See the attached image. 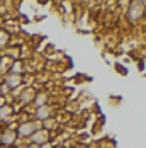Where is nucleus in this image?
I'll use <instances>...</instances> for the list:
<instances>
[{
  "instance_id": "obj_1",
  "label": "nucleus",
  "mask_w": 146,
  "mask_h": 148,
  "mask_svg": "<svg viewBox=\"0 0 146 148\" xmlns=\"http://www.w3.org/2000/svg\"><path fill=\"white\" fill-rule=\"evenodd\" d=\"M39 128H43L41 126V123L39 121H36V119H24V121H19V124H17V136H19V140H29L32 134L36 133Z\"/></svg>"
},
{
  "instance_id": "obj_2",
  "label": "nucleus",
  "mask_w": 146,
  "mask_h": 148,
  "mask_svg": "<svg viewBox=\"0 0 146 148\" xmlns=\"http://www.w3.org/2000/svg\"><path fill=\"white\" fill-rule=\"evenodd\" d=\"M38 90H41V85H38V84L26 85V89L20 92V95H19V97H17V101H15V102L19 104V107H20V109L31 107V106H32V102H34V99H36Z\"/></svg>"
},
{
  "instance_id": "obj_3",
  "label": "nucleus",
  "mask_w": 146,
  "mask_h": 148,
  "mask_svg": "<svg viewBox=\"0 0 146 148\" xmlns=\"http://www.w3.org/2000/svg\"><path fill=\"white\" fill-rule=\"evenodd\" d=\"M19 136L15 130H10L9 126H0V147L2 148H14Z\"/></svg>"
},
{
  "instance_id": "obj_4",
  "label": "nucleus",
  "mask_w": 146,
  "mask_h": 148,
  "mask_svg": "<svg viewBox=\"0 0 146 148\" xmlns=\"http://www.w3.org/2000/svg\"><path fill=\"white\" fill-rule=\"evenodd\" d=\"M55 116H56V107L51 102L44 104L41 107H36V109L31 112V118L36 119V121H39V123H43V121H46V119H49V118H55Z\"/></svg>"
},
{
  "instance_id": "obj_5",
  "label": "nucleus",
  "mask_w": 146,
  "mask_h": 148,
  "mask_svg": "<svg viewBox=\"0 0 146 148\" xmlns=\"http://www.w3.org/2000/svg\"><path fill=\"white\" fill-rule=\"evenodd\" d=\"M15 118H17V112H15L14 104H5L0 107V126H5L15 121Z\"/></svg>"
},
{
  "instance_id": "obj_6",
  "label": "nucleus",
  "mask_w": 146,
  "mask_h": 148,
  "mask_svg": "<svg viewBox=\"0 0 146 148\" xmlns=\"http://www.w3.org/2000/svg\"><path fill=\"white\" fill-rule=\"evenodd\" d=\"M31 143H36V145H44V143H49V141H53V131H49V130H44V128H39L36 133L32 134L29 138Z\"/></svg>"
},
{
  "instance_id": "obj_7",
  "label": "nucleus",
  "mask_w": 146,
  "mask_h": 148,
  "mask_svg": "<svg viewBox=\"0 0 146 148\" xmlns=\"http://www.w3.org/2000/svg\"><path fill=\"white\" fill-rule=\"evenodd\" d=\"M3 84L10 89V92L20 85H24V75H17V73H7L3 75Z\"/></svg>"
},
{
  "instance_id": "obj_8",
  "label": "nucleus",
  "mask_w": 146,
  "mask_h": 148,
  "mask_svg": "<svg viewBox=\"0 0 146 148\" xmlns=\"http://www.w3.org/2000/svg\"><path fill=\"white\" fill-rule=\"evenodd\" d=\"M51 102V95H49V92L48 90H38V94H36V99H34V102H32V106H31V109L34 111L36 107H41V106H44V104H49Z\"/></svg>"
},
{
  "instance_id": "obj_9",
  "label": "nucleus",
  "mask_w": 146,
  "mask_h": 148,
  "mask_svg": "<svg viewBox=\"0 0 146 148\" xmlns=\"http://www.w3.org/2000/svg\"><path fill=\"white\" fill-rule=\"evenodd\" d=\"M143 9H145V7H143L139 2H134V3H131V7H129V12H128L129 21L136 22L138 19H141V15H143Z\"/></svg>"
},
{
  "instance_id": "obj_10",
  "label": "nucleus",
  "mask_w": 146,
  "mask_h": 148,
  "mask_svg": "<svg viewBox=\"0 0 146 148\" xmlns=\"http://www.w3.org/2000/svg\"><path fill=\"white\" fill-rule=\"evenodd\" d=\"M12 63H14V60L10 58V56H7L5 53L0 55V77H3V75H7L10 72Z\"/></svg>"
},
{
  "instance_id": "obj_11",
  "label": "nucleus",
  "mask_w": 146,
  "mask_h": 148,
  "mask_svg": "<svg viewBox=\"0 0 146 148\" xmlns=\"http://www.w3.org/2000/svg\"><path fill=\"white\" fill-rule=\"evenodd\" d=\"M9 73H17V75H26V61L24 60H14L12 66H10V72Z\"/></svg>"
},
{
  "instance_id": "obj_12",
  "label": "nucleus",
  "mask_w": 146,
  "mask_h": 148,
  "mask_svg": "<svg viewBox=\"0 0 146 148\" xmlns=\"http://www.w3.org/2000/svg\"><path fill=\"white\" fill-rule=\"evenodd\" d=\"M10 34L5 29H0V53H3L9 46H10Z\"/></svg>"
},
{
  "instance_id": "obj_13",
  "label": "nucleus",
  "mask_w": 146,
  "mask_h": 148,
  "mask_svg": "<svg viewBox=\"0 0 146 148\" xmlns=\"http://www.w3.org/2000/svg\"><path fill=\"white\" fill-rule=\"evenodd\" d=\"M116 70H119V72H121V75H126V73H128V70H126L121 63H116Z\"/></svg>"
},
{
  "instance_id": "obj_14",
  "label": "nucleus",
  "mask_w": 146,
  "mask_h": 148,
  "mask_svg": "<svg viewBox=\"0 0 146 148\" xmlns=\"http://www.w3.org/2000/svg\"><path fill=\"white\" fill-rule=\"evenodd\" d=\"M22 148H41L39 145H36V143H31V141H26L24 143V147Z\"/></svg>"
},
{
  "instance_id": "obj_15",
  "label": "nucleus",
  "mask_w": 146,
  "mask_h": 148,
  "mask_svg": "<svg viewBox=\"0 0 146 148\" xmlns=\"http://www.w3.org/2000/svg\"><path fill=\"white\" fill-rule=\"evenodd\" d=\"M41 148H55V141H49V143H44V145H41Z\"/></svg>"
},
{
  "instance_id": "obj_16",
  "label": "nucleus",
  "mask_w": 146,
  "mask_h": 148,
  "mask_svg": "<svg viewBox=\"0 0 146 148\" xmlns=\"http://www.w3.org/2000/svg\"><path fill=\"white\" fill-rule=\"evenodd\" d=\"M3 26H5V17L0 15V29H3Z\"/></svg>"
},
{
  "instance_id": "obj_17",
  "label": "nucleus",
  "mask_w": 146,
  "mask_h": 148,
  "mask_svg": "<svg viewBox=\"0 0 146 148\" xmlns=\"http://www.w3.org/2000/svg\"><path fill=\"white\" fill-rule=\"evenodd\" d=\"M39 3H46V2H49V0H38Z\"/></svg>"
},
{
  "instance_id": "obj_18",
  "label": "nucleus",
  "mask_w": 146,
  "mask_h": 148,
  "mask_svg": "<svg viewBox=\"0 0 146 148\" xmlns=\"http://www.w3.org/2000/svg\"><path fill=\"white\" fill-rule=\"evenodd\" d=\"M138 2H139V3H143V2H146V0H138Z\"/></svg>"
},
{
  "instance_id": "obj_19",
  "label": "nucleus",
  "mask_w": 146,
  "mask_h": 148,
  "mask_svg": "<svg viewBox=\"0 0 146 148\" xmlns=\"http://www.w3.org/2000/svg\"><path fill=\"white\" fill-rule=\"evenodd\" d=\"M56 2H58V3H61V2H63V0H56Z\"/></svg>"
},
{
  "instance_id": "obj_20",
  "label": "nucleus",
  "mask_w": 146,
  "mask_h": 148,
  "mask_svg": "<svg viewBox=\"0 0 146 148\" xmlns=\"http://www.w3.org/2000/svg\"><path fill=\"white\" fill-rule=\"evenodd\" d=\"M0 5H2V0H0Z\"/></svg>"
}]
</instances>
